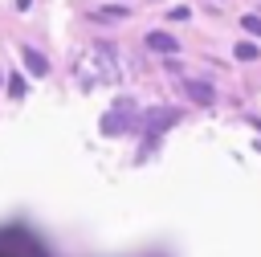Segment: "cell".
I'll use <instances>...</instances> for the list:
<instances>
[{
  "mask_svg": "<svg viewBox=\"0 0 261 257\" xmlns=\"http://www.w3.org/2000/svg\"><path fill=\"white\" fill-rule=\"evenodd\" d=\"M232 53H237V61H257V57H261V49H257V45H249V41H237V49H232Z\"/></svg>",
  "mask_w": 261,
  "mask_h": 257,
  "instance_id": "3",
  "label": "cell"
},
{
  "mask_svg": "<svg viewBox=\"0 0 261 257\" xmlns=\"http://www.w3.org/2000/svg\"><path fill=\"white\" fill-rule=\"evenodd\" d=\"M188 94H192L196 102H204V106H208V102H216V98H212V90H208L204 82H188Z\"/></svg>",
  "mask_w": 261,
  "mask_h": 257,
  "instance_id": "4",
  "label": "cell"
},
{
  "mask_svg": "<svg viewBox=\"0 0 261 257\" xmlns=\"http://www.w3.org/2000/svg\"><path fill=\"white\" fill-rule=\"evenodd\" d=\"M24 65H29V73H37V78H45V73H49V61H45V53H33V49H24Z\"/></svg>",
  "mask_w": 261,
  "mask_h": 257,
  "instance_id": "2",
  "label": "cell"
},
{
  "mask_svg": "<svg viewBox=\"0 0 261 257\" xmlns=\"http://www.w3.org/2000/svg\"><path fill=\"white\" fill-rule=\"evenodd\" d=\"M8 94H12V98H24V82H20V78H16V73H12V78H8Z\"/></svg>",
  "mask_w": 261,
  "mask_h": 257,
  "instance_id": "5",
  "label": "cell"
},
{
  "mask_svg": "<svg viewBox=\"0 0 261 257\" xmlns=\"http://www.w3.org/2000/svg\"><path fill=\"white\" fill-rule=\"evenodd\" d=\"M147 45H151V49H159V53H175V49H179L171 33H147Z\"/></svg>",
  "mask_w": 261,
  "mask_h": 257,
  "instance_id": "1",
  "label": "cell"
},
{
  "mask_svg": "<svg viewBox=\"0 0 261 257\" xmlns=\"http://www.w3.org/2000/svg\"><path fill=\"white\" fill-rule=\"evenodd\" d=\"M241 24H245V29H249V33H253V37H261V16H245V20H241Z\"/></svg>",
  "mask_w": 261,
  "mask_h": 257,
  "instance_id": "6",
  "label": "cell"
}]
</instances>
